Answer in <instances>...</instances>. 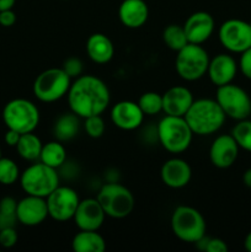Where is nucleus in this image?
<instances>
[{
  "instance_id": "nucleus-17",
  "label": "nucleus",
  "mask_w": 251,
  "mask_h": 252,
  "mask_svg": "<svg viewBox=\"0 0 251 252\" xmlns=\"http://www.w3.org/2000/svg\"><path fill=\"white\" fill-rule=\"evenodd\" d=\"M214 26H216V21L208 12L197 11L189 15L184 25L188 43H204L213 34Z\"/></svg>"
},
{
  "instance_id": "nucleus-37",
  "label": "nucleus",
  "mask_w": 251,
  "mask_h": 252,
  "mask_svg": "<svg viewBox=\"0 0 251 252\" xmlns=\"http://www.w3.org/2000/svg\"><path fill=\"white\" fill-rule=\"evenodd\" d=\"M16 22V14L12 11V9L0 11V26L11 27Z\"/></svg>"
},
{
  "instance_id": "nucleus-24",
  "label": "nucleus",
  "mask_w": 251,
  "mask_h": 252,
  "mask_svg": "<svg viewBox=\"0 0 251 252\" xmlns=\"http://www.w3.org/2000/svg\"><path fill=\"white\" fill-rule=\"evenodd\" d=\"M79 116L75 113H63L59 116L53 127L54 137L59 142L71 140L79 132Z\"/></svg>"
},
{
  "instance_id": "nucleus-38",
  "label": "nucleus",
  "mask_w": 251,
  "mask_h": 252,
  "mask_svg": "<svg viewBox=\"0 0 251 252\" xmlns=\"http://www.w3.org/2000/svg\"><path fill=\"white\" fill-rule=\"evenodd\" d=\"M20 137H21V133L16 132V130H14V129H9V128H7L6 133H5L4 139H5V143H6L9 147H16L17 143H19V140H20Z\"/></svg>"
},
{
  "instance_id": "nucleus-16",
  "label": "nucleus",
  "mask_w": 251,
  "mask_h": 252,
  "mask_svg": "<svg viewBox=\"0 0 251 252\" xmlns=\"http://www.w3.org/2000/svg\"><path fill=\"white\" fill-rule=\"evenodd\" d=\"M144 116L138 102L128 100L120 101L111 110V121L122 130H134L139 128Z\"/></svg>"
},
{
  "instance_id": "nucleus-6",
  "label": "nucleus",
  "mask_w": 251,
  "mask_h": 252,
  "mask_svg": "<svg viewBox=\"0 0 251 252\" xmlns=\"http://www.w3.org/2000/svg\"><path fill=\"white\" fill-rule=\"evenodd\" d=\"M2 121L9 129L16 132H33L39 123V111L37 106L26 98H14L5 105Z\"/></svg>"
},
{
  "instance_id": "nucleus-34",
  "label": "nucleus",
  "mask_w": 251,
  "mask_h": 252,
  "mask_svg": "<svg viewBox=\"0 0 251 252\" xmlns=\"http://www.w3.org/2000/svg\"><path fill=\"white\" fill-rule=\"evenodd\" d=\"M62 69L68 74L69 78L76 79L83 73V63H81V61L79 58L71 57V58H68L64 62Z\"/></svg>"
},
{
  "instance_id": "nucleus-15",
  "label": "nucleus",
  "mask_w": 251,
  "mask_h": 252,
  "mask_svg": "<svg viewBox=\"0 0 251 252\" xmlns=\"http://www.w3.org/2000/svg\"><path fill=\"white\" fill-rule=\"evenodd\" d=\"M105 217L97 198H86L79 202L73 219L80 230H98L105 221Z\"/></svg>"
},
{
  "instance_id": "nucleus-3",
  "label": "nucleus",
  "mask_w": 251,
  "mask_h": 252,
  "mask_svg": "<svg viewBox=\"0 0 251 252\" xmlns=\"http://www.w3.org/2000/svg\"><path fill=\"white\" fill-rule=\"evenodd\" d=\"M157 134L161 147L172 154L186 152L193 137V132L185 117L167 115L157 125Z\"/></svg>"
},
{
  "instance_id": "nucleus-26",
  "label": "nucleus",
  "mask_w": 251,
  "mask_h": 252,
  "mask_svg": "<svg viewBox=\"0 0 251 252\" xmlns=\"http://www.w3.org/2000/svg\"><path fill=\"white\" fill-rule=\"evenodd\" d=\"M42 147L43 144H42L41 139L36 134H33V132H30L21 134L19 143L15 148L22 159L27 160V161H34V160L39 159Z\"/></svg>"
},
{
  "instance_id": "nucleus-31",
  "label": "nucleus",
  "mask_w": 251,
  "mask_h": 252,
  "mask_svg": "<svg viewBox=\"0 0 251 252\" xmlns=\"http://www.w3.org/2000/svg\"><path fill=\"white\" fill-rule=\"evenodd\" d=\"M20 170L16 162L9 158H0V184L5 186L14 185L20 180Z\"/></svg>"
},
{
  "instance_id": "nucleus-11",
  "label": "nucleus",
  "mask_w": 251,
  "mask_h": 252,
  "mask_svg": "<svg viewBox=\"0 0 251 252\" xmlns=\"http://www.w3.org/2000/svg\"><path fill=\"white\" fill-rule=\"evenodd\" d=\"M221 46L231 53H243L251 47L250 22L239 19H229L220 25L218 31Z\"/></svg>"
},
{
  "instance_id": "nucleus-7",
  "label": "nucleus",
  "mask_w": 251,
  "mask_h": 252,
  "mask_svg": "<svg viewBox=\"0 0 251 252\" xmlns=\"http://www.w3.org/2000/svg\"><path fill=\"white\" fill-rule=\"evenodd\" d=\"M103 212L107 217L113 219H123L132 213L134 208V197L127 187L116 182L106 184L101 187L97 193Z\"/></svg>"
},
{
  "instance_id": "nucleus-12",
  "label": "nucleus",
  "mask_w": 251,
  "mask_h": 252,
  "mask_svg": "<svg viewBox=\"0 0 251 252\" xmlns=\"http://www.w3.org/2000/svg\"><path fill=\"white\" fill-rule=\"evenodd\" d=\"M46 201L48 216L57 221H66L73 219L80 198L75 189L66 186H58L47 197Z\"/></svg>"
},
{
  "instance_id": "nucleus-9",
  "label": "nucleus",
  "mask_w": 251,
  "mask_h": 252,
  "mask_svg": "<svg viewBox=\"0 0 251 252\" xmlns=\"http://www.w3.org/2000/svg\"><path fill=\"white\" fill-rule=\"evenodd\" d=\"M71 79L62 68L42 71L33 83V94L42 102H56L68 94Z\"/></svg>"
},
{
  "instance_id": "nucleus-41",
  "label": "nucleus",
  "mask_w": 251,
  "mask_h": 252,
  "mask_svg": "<svg viewBox=\"0 0 251 252\" xmlns=\"http://www.w3.org/2000/svg\"><path fill=\"white\" fill-rule=\"evenodd\" d=\"M244 248H245L246 251L251 252V231L246 235L245 240H244Z\"/></svg>"
},
{
  "instance_id": "nucleus-14",
  "label": "nucleus",
  "mask_w": 251,
  "mask_h": 252,
  "mask_svg": "<svg viewBox=\"0 0 251 252\" xmlns=\"http://www.w3.org/2000/svg\"><path fill=\"white\" fill-rule=\"evenodd\" d=\"M239 145L231 134L217 137L209 148V160L218 169H228L235 164L239 157Z\"/></svg>"
},
{
  "instance_id": "nucleus-22",
  "label": "nucleus",
  "mask_w": 251,
  "mask_h": 252,
  "mask_svg": "<svg viewBox=\"0 0 251 252\" xmlns=\"http://www.w3.org/2000/svg\"><path fill=\"white\" fill-rule=\"evenodd\" d=\"M89 58L97 64H106L113 58L115 47L112 41L103 33H94L86 41Z\"/></svg>"
},
{
  "instance_id": "nucleus-18",
  "label": "nucleus",
  "mask_w": 251,
  "mask_h": 252,
  "mask_svg": "<svg viewBox=\"0 0 251 252\" xmlns=\"http://www.w3.org/2000/svg\"><path fill=\"white\" fill-rule=\"evenodd\" d=\"M238 69L239 65L234 57H231L230 54L220 53L209 61L207 74L212 84L219 88V86L233 83L238 74Z\"/></svg>"
},
{
  "instance_id": "nucleus-36",
  "label": "nucleus",
  "mask_w": 251,
  "mask_h": 252,
  "mask_svg": "<svg viewBox=\"0 0 251 252\" xmlns=\"http://www.w3.org/2000/svg\"><path fill=\"white\" fill-rule=\"evenodd\" d=\"M238 65L241 74L246 79L251 80V47L244 51L243 53H240V61H239Z\"/></svg>"
},
{
  "instance_id": "nucleus-42",
  "label": "nucleus",
  "mask_w": 251,
  "mask_h": 252,
  "mask_svg": "<svg viewBox=\"0 0 251 252\" xmlns=\"http://www.w3.org/2000/svg\"><path fill=\"white\" fill-rule=\"evenodd\" d=\"M0 158H1V149H0Z\"/></svg>"
},
{
  "instance_id": "nucleus-33",
  "label": "nucleus",
  "mask_w": 251,
  "mask_h": 252,
  "mask_svg": "<svg viewBox=\"0 0 251 252\" xmlns=\"http://www.w3.org/2000/svg\"><path fill=\"white\" fill-rule=\"evenodd\" d=\"M197 245L202 251L206 252H226L228 245L224 240L219 238H208L204 235L199 241H197Z\"/></svg>"
},
{
  "instance_id": "nucleus-21",
  "label": "nucleus",
  "mask_w": 251,
  "mask_h": 252,
  "mask_svg": "<svg viewBox=\"0 0 251 252\" xmlns=\"http://www.w3.org/2000/svg\"><path fill=\"white\" fill-rule=\"evenodd\" d=\"M121 22L128 29H139L149 17V9L144 0H123L118 9Z\"/></svg>"
},
{
  "instance_id": "nucleus-30",
  "label": "nucleus",
  "mask_w": 251,
  "mask_h": 252,
  "mask_svg": "<svg viewBox=\"0 0 251 252\" xmlns=\"http://www.w3.org/2000/svg\"><path fill=\"white\" fill-rule=\"evenodd\" d=\"M138 105L145 116L157 115L162 111V95L154 91H148L140 96Z\"/></svg>"
},
{
  "instance_id": "nucleus-25",
  "label": "nucleus",
  "mask_w": 251,
  "mask_h": 252,
  "mask_svg": "<svg viewBox=\"0 0 251 252\" xmlns=\"http://www.w3.org/2000/svg\"><path fill=\"white\" fill-rule=\"evenodd\" d=\"M66 160V150L62 142L59 140H52L46 143L42 147L41 155H39V161L46 164L47 166H51L53 169H58L65 162Z\"/></svg>"
},
{
  "instance_id": "nucleus-29",
  "label": "nucleus",
  "mask_w": 251,
  "mask_h": 252,
  "mask_svg": "<svg viewBox=\"0 0 251 252\" xmlns=\"http://www.w3.org/2000/svg\"><path fill=\"white\" fill-rule=\"evenodd\" d=\"M231 135L238 143L240 149L251 153V120L245 118V120L238 121L231 130Z\"/></svg>"
},
{
  "instance_id": "nucleus-23",
  "label": "nucleus",
  "mask_w": 251,
  "mask_h": 252,
  "mask_svg": "<svg viewBox=\"0 0 251 252\" xmlns=\"http://www.w3.org/2000/svg\"><path fill=\"white\" fill-rule=\"evenodd\" d=\"M71 249L75 252H103L106 243L97 230H80L73 238Z\"/></svg>"
},
{
  "instance_id": "nucleus-8",
  "label": "nucleus",
  "mask_w": 251,
  "mask_h": 252,
  "mask_svg": "<svg viewBox=\"0 0 251 252\" xmlns=\"http://www.w3.org/2000/svg\"><path fill=\"white\" fill-rule=\"evenodd\" d=\"M209 61L208 53L201 44L187 43L177 52L175 68L181 79L196 81L207 74Z\"/></svg>"
},
{
  "instance_id": "nucleus-35",
  "label": "nucleus",
  "mask_w": 251,
  "mask_h": 252,
  "mask_svg": "<svg viewBox=\"0 0 251 252\" xmlns=\"http://www.w3.org/2000/svg\"><path fill=\"white\" fill-rule=\"evenodd\" d=\"M17 236L15 226H9V228L0 229V246L4 249L14 248L17 243Z\"/></svg>"
},
{
  "instance_id": "nucleus-19",
  "label": "nucleus",
  "mask_w": 251,
  "mask_h": 252,
  "mask_svg": "<svg viewBox=\"0 0 251 252\" xmlns=\"http://www.w3.org/2000/svg\"><path fill=\"white\" fill-rule=\"evenodd\" d=\"M160 177L165 186L179 189L187 186L191 181L192 170L188 162L180 158H172L164 162L160 170Z\"/></svg>"
},
{
  "instance_id": "nucleus-28",
  "label": "nucleus",
  "mask_w": 251,
  "mask_h": 252,
  "mask_svg": "<svg viewBox=\"0 0 251 252\" xmlns=\"http://www.w3.org/2000/svg\"><path fill=\"white\" fill-rule=\"evenodd\" d=\"M17 202L12 197L0 199V229L15 226L17 223Z\"/></svg>"
},
{
  "instance_id": "nucleus-2",
  "label": "nucleus",
  "mask_w": 251,
  "mask_h": 252,
  "mask_svg": "<svg viewBox=\"0 0 251 252\" xmlns=\"http://www.w3.org/2000/svg\"><path fill=\"white\" fill-rule=\"evenodd\" d=\"M225 118L219 103L212 98L194 100L185 115L189 128L197 135H211L218 132L223 127Z\"/></svg>"
},
{
  "instance_id": "nucleus-13",
  "label": "nucleus",
  "mask_w": 251,
  "mask_h": 252,
  "mask_svg": "<svg viewBox=\"0 0 251 252\" xmlns=\"http://www.w3.org/2000/svg\"><path fill=\"white\" fill-rule=\"evenodd\" d=\"M17 221L25 226H36L43 223L48 216L46 198L27 194L17 202Z\"/></svg>"
},
{
  "instance_id": "nucleus-1",
  "label": "nucleus",
  "mask_w": 251,
  "mask_h": 252,
  "mask_svg": "<svg viewBox=\"0 0 251 252\" xmlns=\"http://www.w3.org/2000/svg\"><path fill=\"white\" fill-rule=\"evenodd\" d=\"M66 96L70 111L80 118L102 115L111 101L107 85L94 75L78 76L71 81Z\"/></svg>"
},
{
  "instance_id": "nucleus-27",
  "label": "nucleus",
  "mask_w": 251,
  "mask_h": 252,
  "mask_svg": "<svg viewBox=\"0 0 251 252\" xmlns=\"http://www.w3.org/2000/svg\"><path fill=\"white\" fill-rule=\"evenodd\" d=\"M162 39H164L165 44L175 52H179L180 49H182L188 43L184 26H180L176 24L166 26V29L162 32Z\"/></svg>"
},
{
  "instance_id": "nucleus-39",
  "label": "nucleus",
  "mask_w": 251,
  "mask_h": 252,
  "mask_svg": "<svg viewBox=\"0 0 251 252\" xmlns=\"http://www.w3.org/2000/svg\"><path fill=\"white\" fill-rule=\"evenodd\" d=\"M16 0H0V11L12 9Z\"/></svg>"
},
{
  "instance_id": "nucleus-5",
  "label": "nucleus",
  "mask_w": 251,
  "mask_h": 252,
  "mask_svg": "<svg viewBox=\"0 0 251 252\" xmlns=\"http://www.w3.org/2000/svg\"><path fill=\"white\" fill-rule=\"evenodd\" d=\"M171 229L177 239L184 243L196 244L206 235V220L197 209L179 206L171 216Z\"/></svg>"
},
{
  "instance_id": "nucleus-4",
  "label": "nucleus",
  "mask_w": 251,
  "mask_h": 252,
  "mask_svg": "<svg viewBox=\"0 0 251 252\" xmlns=\"http://www.w3.org/2000/svg\"><path fill=\"white\" fill-rule=\"evenodd\" d=\"M20 185L26 194L47 198L59 186V175L57 169L39 161L20 175Z\"/></svg>"
},
{
  "instance_id": "nucleus-10",
  "label": "nucleus",
  "mask_w": 251,
  "mask_h": 252,
  "mask_svg": "<svg viewBox=\"0 0 251 252\" xmlns=\"http://www.w3.org/2000/svg\"><path fill=\"white\" fill-rule=\"evenodd\" d=\"M216 101L226 117L241 121L251 116V98L240 86L230 83L217 89Z\"/></svg>"
},
{
  "instance_id": "nucleus-20",
  "label": "nucleus",
  "mask_w": 251,
  "mask_h": 252,
  "mask_svg": "<svg viewBox=\"0 0 251 252\" xmlns=\"http://www.w3.org/2000/svg\"><path fill=\"white\" fill-rule=\"evenodd\" d=\"M193 101V95L188 89L172 86L162 95V111L167 116L185 117Z\"/></svg>"
},
{
  "instance_id": "nucleus-40",
  "label": "nucleus",
  "mask_w": 251,
  "mask_h": 252,
  "mask_svg": "<svg viewBox=\"0 0 251 252\" xmlns=\"http://www.w3.org/2000/svg\"><path fill=\"white\" fill-rule=\"evenodd\" d=\"M243 182L246 187L251 189V167L246 170L243 175Z\"/></svg>"
},
{
  "instance_id": "nucleus-32",
  "label": "nucleus",
  "mask_w": 251,
  "mask_h": 252,
  "mask_svg": "<svg viewBox=\"0 0 251 252\" xmlns=\"http://www.w3.org/2000/svg\"><path fill=\"white\" fill-rule=\"evenodd\" d=\"M84 128L86 130V134L91 138H100L105 133V122H103L101 115L90 116V117L84 118Z\"/></svg>"
}]
</instances>
